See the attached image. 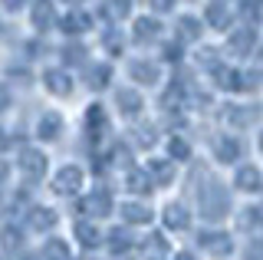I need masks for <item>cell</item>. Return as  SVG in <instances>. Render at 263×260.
<instances>
[{
	"instance_id": "1",
	"label": "cell",
	"mask_w": 263,
	"mask_h": 260,
	"mask_svg": "<svg viewBox=\"0 0 263 260\" xmlns=\"http://www.w3.org/2000/svg\"><path fill=\"white\" fill-rule=\"evenodd\" d=\"M79 240H82V244H96L99 237H96L92 227H82V224H79Z\"/></svg>"
},
{
	"instance_id": "2",
	"label": "cell",
	"mask_w": 263,
	"mask_h": 260,
	"mask_svg": "<svg viewBox=\"0 0 263 260\" xmlns=\"http://www.w3.org/2000/svg\"><path fill=\"white\" fill-rule=\"evenodd\" d=\"M128 217H132V221H135V217H138V221H148V211H145V208H135V205H132V208H128Z\"/></svg>"
},
{
	"instance_id": "3",
	"label": "cell",
	"mask_w": 263,
	"mask_h": 260,
	"mask_svg": "<svg viewBox=\"0 0 263 260\" xmlns=\"http://www.w3.org/2000/svg\"><path fill=\"white\" fill-rule=\"evenodd\" d=\"M49 257H53V260H66V250L60 247V244H49Z\"/></svg>"
},
{
	"instance_id": "4",
	"label": "cell",
	"mask_w": 263,
	"mask_h": 260,
	"mask_svg": "<svg viewBox=\"0 0 263 260\" xmlns=\"http://www.w3.org/2000/svg\"><path fill=\"white\" fill-rule=\"evenodd\" d=\"M171 214H168V221L171 224H184V214H181V208H168Z\"/></svg>"
}]
</instances>
